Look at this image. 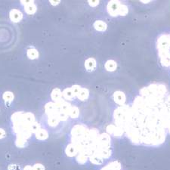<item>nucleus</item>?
<instances>
[{"instance_id":"nucleus-5","label":"nucleus","mask_w":170,"mask_h":170,"mask_svg":"<svg viewBox=\"0 0 170 170\" xmlns=\"http://www.w3.org/2000/svg\"><path fill=\"white\" fill-rule=\"evenodd\" d=\"M121 3L119 1H110L107 4V10L108 14L112 17H117L119 15V10Z\"/></svg>"},{"instance_id":"nucleus-16","label":"nucleus","mask_w":170,"mask_h":170,"mask_svg":"<svg viewBox=\"0 0 170 170\" xmlns=\"http://www.w3.org/2000/svg\"><path fill=\"white\" fill-rule=\"evenodd\" d=\"M23 120L24 123L31 125L32 123H33L34 122H36V118H35L34 114H33L32 113L27 112V113H24V114Z\"/></svg>"},{"instance_id":"nucleus-36","label":"nucleus","mask_w":170,"mask_h":170,"mask_svg":"<svg viewBox=\"0 0 170 170\" xmlns=\"http://www.w3.org/2000/svg\"><path fill=\"white\" fill-rule=\"evenodd\" d=\"M33 170H45V167L41 163H36L34 166H33Z\"/></svg>"},{"instance_id":"nucleus-2","label":"nucleus","mask_w":170,"mask_h":170,"mask_svg":"<svg viewBox=\"0 0 170 170\" xmlns=\"http://www.w3.org/2000/svg\"><path fill=\"white\" fill-rule=\"evenodd\" d=\"M157 49L162 66L170 68V33H163L158 36Z\"/></svg>"},{"instance_id":"nucleus-41","label":"nucleus","mask_w":170,"mask_h":170,"mask_svg":"<svg viewBox=\"0 0 170 170\" xmlns=\"http://www.w3.org/2000/svg\"><path fill=\"white\" fill-rule=\"evenodd\" d=\"M141 2L143 3H148V2H150V1H141Z\"/></svg>"},{"instance_id":"nucleus-32","label":"nucleus","mask_w":170,"mask_h":170,"mask_svg":"<svg viewBox=\"0 0 170 170\" xmlns=\"http://www.w3.org/2000/svg\"><path fill=\"white\" fill-rule=\"evenodd\" d=\"M41 128L40 124L37 122H34L33 123H32L31 125V131L32 133H35L36 134L38 131Z\"/></svg>"},{"instance_id":"nucleus-26","label":"nucleus","mask_w":170,"mask_h":170,"mask_svg":"<svg viewBox=\"0 0 170 170\" xmlns=\"http://www.w3.org/2000/svg\"><path fill=\"white\" fill-rule=\"evenodd\" d=\"M69 117H71V118L76 119L79 116V110L76 106H72L71 110H70L69 114H68Z\"/></svg>"},{"instance_id":"nucleus-21","label":"nucleus","mask_w":170,"mask_h":170,"mask_svg":"<svg viewBox=\"0 0 170 170\" xmlns=\"http://www.w3.org/2000/svg\"><path fill=\"white\" fill-rule=\"evenodd\" d=\"M104 67L109 72H114L117 70V64L116 63V61H114V60H109L105 63L104 64Z\"/></svg>"},{"instance_id":"nucleus-1","label":"nucleus","mask_w":170,"mask_h":170,"mask_svg":"<svg viewBox=\"0 0 170 170\" xmlns=\"http://www.w3.org/2000/svg\"><path fill=\"white\" fill-rule=\"evenodd\" d=\"M123 129L136 145L159 147L170 134V92L165 96L140 93L131 106L128 122Z\"/></svg>"},{"instance_id":"nucleus-17","label":"nucleus","mask_w":170,"mask_h":170,"mask_svg":"<svg viewBox=\"0 0 170 170\" xmlns=\"http://www.w3.org/2000/svg\"><path fill=\"white\" fill-rule=\"evenodd\" d=\"M94 27L97 31L104 32L107 29V24L103 20H96L94 23Z\"/></svg>"},{"instance_id":"nucleus-30","label":"nucleus","mask_w":170,"mask_h":170,"mask_svg":"<svg viewBox=\"0 0 170 170\" xmlns=\"http://www.w3.org/2000/svg\"><path fill=\"white\" fill-rule=\"evenodd\" d=\"M57 116H58L60 121H66V120H67L68 118H69V115L61 110H59L57 113Z\"/></svg>"},{"instance_id":"nucleus-18","label":"nucleus","mask_w":170,"mask_h":170,"mask_svg":"<svg viewBox=\"0 0 170 170\" xmlns=\"http://www.w3.org/2000/svg\"><path fill=\"white\" fill-rule=\"evenodd\" d=\"M62 94H63V98H64V99L68 100V101L73 100L76 97V95H74V92L71 89V88L65 89L62 92Z\"/></svg>"},{"instance_id":"nucleus-4","label":"nucleus","mask_w":170,"mask_h":170,"mask_svg":"<svg viewBox=\"0 0 170 170\" xmlns=\"http://www.w3.org/2000/svg\"><path fill=\"white\" fill-rule=\"evenodd\" d=\"M111 139L109 134L102 133L100 134L97 140V149L99 148H110Z\"/></svg>"},{"instance_id":"nucleus-12","label":"nucleus","mask_w":170,"mask_h":170,"mask_svg":"<svg viewBox=\"0 0 170 170\" xmlns=\"http://www.w3.org/2000/svg\"><path fill=\"white\" fill-rule=\"evenodd\" d=\"M121 164L118 161H113L109 163L107 166H104L101 170H121Z\"/></svg>"},{"instance_id":"nucleus-34","label":"nucleus","mask_w":170,"mask_h":170,"mask_svg":"<svg viewBox=\"0 0 170 170\" xmlns=\"http://www.w3.org/2000/svg\"><path fill=\"white\" fill-rule=\"evenodd\" d=\"M124 133L125 132H124V130L123 129V128H122L121 127H119L117 125L115 132H114V136H117V137H120V136H123Z\"/></svg>"},{"instance_id":"nucleus-7","label":"nucleus","mask_w":170,"mask_h":170,"mask_svg":"<svg viewBox=\"0 0 170 170\" xmlns=\"http://www.w3.org/2000/svg\"><path fill=\"white\" fill-rule=\"evenodd\" d=\"M58 109L57 108L56 104L53 101H50L48 102L45 106V112L46 113L48 116L54 115V114H57V113L58 112Z\"/></svg>"},{"instance_id":"nucleus-33","label":"nucleus","mask_w":170,"mask_h":170,"mask_svg":"<svg viewBox=\"0 0 170 170\" xmlns=\"http://www.w3.org/2000/svg\"><path fill=\"white\" fill-rule=\"evenodd\" d=\"M116 127H117V125H114V124H110V125H107V128H106V132H107V134L113 135V136H114V132H115Z\"/></svg>"},{"instance_id":"nucleus-39","label":"nucleus","mask_w":170,"mask_h":170,"mask_svg":"<svg viewBox=\"0 0 170 170\" xmlns=\"http://www.w3.org/2000/svg\"><path fill=\"white\" fill-rule=\"evenodd\" d=\"M5 136V131L2 128H0V139H3Z\"/></svg>"},{"instance_id":"nucleus-15","label":"nucleus","mask_w":170,"mask_h":170,"mask_svg":"<svg viewBox=\"0 0 170 170\" xmlns=\"http://www.w3.org/2000/svg\"><path fill=\"white\" fill-rule=\"evenodd\" d=\"M35 135H36V139L39 140V141H45L49 137V133L45 128H40Z\"/></svg>"},{"instance_id":"nucleus-13","label":"nucleus","mask_w":170,"mask_h":170,"mask_svg":"<svg viewBox=\"0 0 170 170\" xmlns=\"http://www.w3.org/2000/svg\"><path fill=\"white\" fill-rule=\"evenodd\" d=\"M48 124L49 126L51 127H55L58 125L60 123V120L58 119L57 114H54V115H50L48 117Z\"/></svg>"},{"instance_id":"nucleus-9","label":"nucleus","mask_w":170,"mask_h":170,"mask_svg":"<svg viewBox=\"0 0 170 170\" xmlns=\"http://www.w3.org/2000/svg\"><path fill=\"white\" fill-rule=\"evenodd\" d=\"M95 154L100 156L101 158H103L104 160V159H108L111 157V155H112V150H111L110 148H99L97 149Z\"/></svg>"},{"instance_id":"nucleus-31","label":"nucleus","mask_w":170,"mask_h":170,"mask_svg":"<svg viewBox=\"0 0 170 170\" xmlns=\"http://www.w3.org/2000/svg\"><path fill=\"white\" fill-rule=\"evenodd\" d=\"M128 9L125 5L122 4L120 5V10H119V15H121V16H125L128 14Z\"/></svg>"},{"instance_id":"nucleus-3","label":"nucleus","mask_w":170,"mask_h":170,"mask_svg":"<svg viewBox=\"0 0 170 170\" xmlns=\"http://www.w3.org/2000/svg\"><path fill=\"white\" fill-rule=\"evenodd\" d=\"M89 129L87 128L85 125L82 124H77L74 125L71 129V136L72 138H77V139H86L88 137Z\"/></svg>"},{"instance_id":"nucleus-38","label":"nucleus","mask_w":170,"mask_h":170,"mask_svg":"<svg viewBox=\"0 0 170 170\" xmlns=\"http://www.w3.org/2000/svg\"><path fill=\"white\" fill-rule=\"evenodd\" d=\"M20 2H21L22 5H24L25 6L28 5H31V4H33V1H20Z\"/></svg>"},{"instance_id":"nucleus-20","label":"nucleus","mask_w":170,"mask_h":170,"mask_svg":"<svg viewBox=\"0 0 170 170\" xmlns=\"http://www.w3.org/2000/svg\"><path fill=\"white\" fill-rule=\"evenodd\" d=\"M85 67L87 71H92L95 70L96 67V61L92 58H89L85 61Z\"/></svg>"},{"instance_id":"nucleus-22","label":"nucleus","mask_w":170,"mask_h":170,"mask_svg":"<svg viewBox=\"0 0 170 170\" xmlns=\"http://www.w3.org/2000/svg\"><path fill=\"white\" fill-rule=\"evenodd\" d=\"M89 159L90 162L95 165H101L104 163V159L101 158L100 156L96 154L90 156V157H89Z\"/></svg>"},{"instance_id":"nucleus-11","label":"nucleus","mask_w":170,"mask_h":170,"mask_svg":"<svg viewBox=\"0 0 170 170\" xmlns=\"http://www.w3.org/2000/svg\"><path fill=\"white\" fill-rule=\"evenodd\" d=\"M51 98H52L53 102H58V101L63 100V94L59 89H54L51 93Z\"/></svg>"},{"instance_id":"nucleus-35","label":"nucleus","mask_w":170,"mask_h":170,"mask_svg":"<svg viewBox=\"0 0 170 170\" xmlns=\"http://www.w3.org/2000/svg\"><path fill=\"white\" fill-rule=\"evenodd\" d=\"M71 89L73 90V92H74V95H75L76 97H77V95L79 92V91H80L81 87L79 86V85H74L72 87H71Z\"/></svg>"},{"instance_id":"nucleus-29","label":"nucleus","mask_w":170,"mask_h":170,"mask_svg":"<svg viewBox=\"0 0 170 170\" xmlns=\"http://www.w3.org/2000/svg\"><path fill=\"white\" fill-rule=\"evenodd\" d=\"M71 107H72V106H71V104H70L69 102H67V101H63V104H62L61 105V110H60L63 111V112L66 113V114H69L70 110H71Z\"/></svg>"},{"instance_id":"nucleus-24","label":"nucleus","mask_w":170,"mask_h":170,"mask_svg":"<svg viewBox=\"0 0 170 170\" xmlns=\"http://www.w3.org/2000/svg\"><path fill=\"white\" fill-rule=\"evenodd\" d=\"M15 144L18 147H24L27 145V140L22 137L17 136V139L15 141Z\"/></svg>"},{"instance_id":"nucleus-37","label":"nucleus","mask_w":170,"mask_h":170,"mask_svg":"<svg viewBox=\"0 0 170 170\" xmlns=\"http://www.w3.org/2000/svg\"><path fill=\"white\" fill-rule=\"evenodd\" d=\"M89 4L91 7H96L99 4V1H88Z\"/></svg>"},{"instance_id":"nucleus-27","label":"nucleus","mask_w":170,"mask_h":170,"mask_svg":"<svg viewBox=\"0 0 170 170\" xmlns=\"http://www.w3.org/2000/svg\"><path fill=\"white\" fill-rule=\"evenodd\" d=\"M24 11L26 12L27 14L28 15H33V14L36 13V6L35 5L34 3L31 5H28L25 6L24 7Z\"/></svg>"},{"instance_id":"nucleus-14","label":"nucleus","mask_w":170,"mask_h":170,"mask_svg":"<svg viewBox=\"0 0 170 170\" xmlns=\"http://www.w3.org/2000/svg\"><path fill=\"white\" fill-rule=\"evenodd\" d=\"M24 113L23 112H16L12 114V122L13 125H16L21 123L23 121V116Z\"/></svg>"},{"instance_id":"nucleus-19","label":"nucleus","mask_w":170,"mask_h":170,"mask_svg":"<svg viewBox=\"0 0 170 170\" xmlns=\"http://www.w3.org/2000/svg\"><path fill=\"white\" fill-rule=\"evenodd\" d=\"M89 96V90L85 88H81L80 91H79L77 97L78 98V99H79L80 101H85V100L88 99Z\"/></svg>"},{"instance_id":"nucleus-25","label":"nucleus","mask_w":170,"mask_h":170,"mask_svg":"<svg viewBox=\"0 0 170 170\" xmlns=\"http://www.w3.org/2000/svg\"><path fill=\"white\" fill-rule=\"evenodd\" d=\"M88 156H86L82 153L78 154L77 157H76V160H77V163H79V164H85L87 162V160H88Z\"/></svg>"},{"instance_id":"nucleus-8","label":"nucleus","mask_w":170,"mask_h":170,"mask_svg":"<svg viewBox=\"0 0 170 170\" xmlns=\"http://www.w3.org/2000/svg\"><path fill=\"white\" fill-rule=\"evenodd\" d=\"M10 19L12 20V21L15 22V23H17L20 22V20L23 18V14L20 11L17 10V9H12L10 12V15H9Z\"/></svg>"},{"instance_id":"nucleus-10","label":"nucleus","mask_w":170,"mask_h":170,"mask_svg":"<svg viewBox=\"0 0 170 170\" xmlns=\"http://www.w3.org/2000/svg\"><path fill=\"white\" fill-rule=\"evenodd\" d=\"M65 153H66V155L69 157H75L79 154L75 144H74L73 143H71L67 146L66 149H65Z\"/></svg>"},{"instance_id":"nucleus-40","label":"nucleus","mask_w":170,"mask_h":170,"mask_svg":"<svg viewBox=\"0 0 170 170\" xmlns=\"http://www.w3.org/2000/svg\"><path fill=\"white\" fill-rule=\"evenodd\" d=\"M23 170H33V166H26L24 168Z\"/></svg>"},{"instance_id":"nucleus-28","label":"nucleus","mask_w":170,"mask_h":170,"mask_svg":"<svg viewBox=\"0 0 170 170\" xmlns=\"http://www.w3.org/2000/svg\"><path fill=\"white\" fill-rule=\"evenodd\" d=\"M3 99L6 103H11L14 100V95L11 92H5L3 94Z\"/></svg>"},{"instance_id":"nucleus-6","label":"nucleus","mask_w":170,"mask_h":170,"mask_svg":"<svg viewBox=\"0 0 170 170\" xmlns=\"http://www.w3.org/2000/svg\"><path fill=\"white\" fill-rule=\"evenodd\" d=\"M113 98H114V101L120 106L124 105L126 101V97L125 94L121 91H116L113 95Z\"/></svg>"},{"instance_id":"nucleus-23","label":"nucleus","mask_w":170,"mask_h":170,"mask_svg":"<svg viewBox=\"0 0 170 170\" xmlns=\"http://www.w3.org/2000/svg\"><path fill=\"white\" fill-rule=\"evenodd\" d=\"M27 55L28 58L30 59H36L39 57V52H37V50L33 48H31V49H29L27 50Z\"/></svg>"}]
</instances>
